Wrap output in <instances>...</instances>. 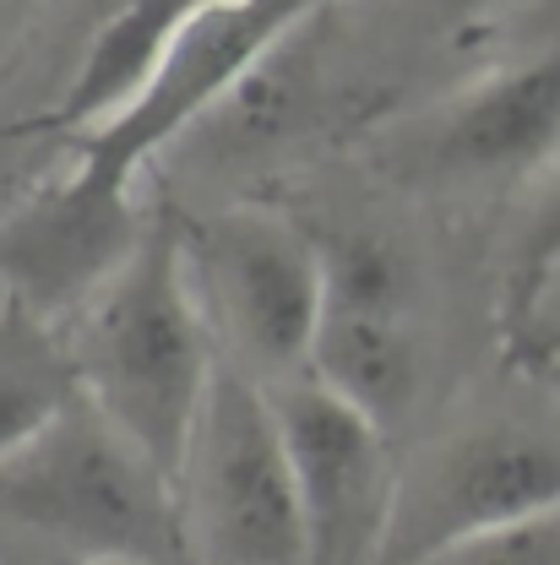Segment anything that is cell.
Returning a JSON list of instances; mask_svg holds the SVG:
<instances>
[{
	"mask_svg": "<svg viewBox=\"0 0 560 565\" xmlns=\"http://www.w3.org/2000/svg\"><path fill=\"white\" fill-rule=\"evenodd\" d=\"M137 555L191 565L175 479L76 392L33 440L0 457V565Z\"/></svg>",
	"mask_w": 560,
	"mask_h": 565,
	"instance_id": "1",
	"label": "cell"
},
{
	"mask_svg": "<svg viewBox=\"0 0 560 565\" xmlns=\"http://www.w3.org/2000/svg\"><path fill=\"white\" fill-rule=\"evenodd\" d=\"M61 327L82 392L180 479L218 375V343L180 262V223L152 217L131 262Z\"/></svg>",
	"mask_w": 560,
	"mask_h": 565,
	"instance_id": "2",
	"label": "cell"
},
{
	"mask_svg": "<svg viewBox=\"0 0 560 565\" xmlns=\"http://www.w3.org/2000/svg\"><path fill=\"white\" fill-rule=\"evenodd\" d=\"M175 494L191 565H305L299 473L273 392L223 359Z\"/></svg>",
	"mask_w": 560,
	"mask_h": 565,
	"instance_id": "3",
	"label": "cell"
},
{
	"mask_svg": "<svg viewBox=\"0 0 560 565\" xmlns=\"http://www.w3.org/2000/svg\"><path fill=\"white\" fill-rule=\"evenodd\" d=\"M180 262L223 364L262 386H283L310 370L327 305L316 239L273 212L234 207L180 223Z\"/></svg>",
	"mask_w": 560,
	"mask_h": 565,
	"instance_id": "4",
	"label": "cell"
},
{
	"mask_svg": "<svg viewBox=\"0 0 560 565\" xmlns=\"http://www.w3.org/2000/svg\"><path fill=\"white\" fill-rule=\"evenodd\" d=\"M321 6L327 0H191L141 93L104 126L71 137V158H82L98 174L137 180L158 147L208 120Z\"/></svg>",
	"mask_w": 560,
	"mask_h": 565,
	"instance_id": "5",
	"label": "cell"
},
{
	"mask_svg": "<svg viewBox=\"0 0 560 565\" xmlns=\"http://www.w3.org/2000/svg\"><path fill=\"white\" fill-rule=\"evenodd\" d=\"M539 511H560V424L511 414L463 424L398 468L387 565H424L474 533Z\"/></svg>",
	"mask_w": 560,
	"mask_h": 565,
	"instance_id": "6",
	"label": "cell"
},
{
	"mask_svg": "<svg viewBox=\"0 0 560 565\" xmlns=\"http://www.w3.org/2000/svg\"><path fill=\"white\" fill-rule=\"evenodd\" d=\"M273 392L283 419L299 505H305V565H387L398 462L387 429L327 392L316 375H294Z\"/></svg>",
	"mask_w": 560,
	"mask_h": 565,
	"instance_id": "7",
	"label": "cell"
},
{
	"mask_svg": "<svg viewBox=\"0 0 560 565\" xmlns=\"http://www.w3.org/2000/svg\"><path fill=\"white\" fill-rule=\"evenodd\" d=\"M131 185L137 180H115L71 158L55 180L22 196L0 217V294L50 321L76 316L152 228Z\"/></svg>",
	"mask_w": 560,
	"mask_h": 565,
	"instance_id": "8",
	"label": "cell"
},
{
	"mask_svg": "<svg viewBox=\"0 0 560 565\" xmlns=\"http://www.w3.org/2000/svg\"><path fill=\"white\" fill-rule=\"evenodd\" d=\"M321 273L327 305L305 375L392 429L420 397V327L409 267L387 239L344 234L321 245Z\"/></svg>",
	"mask_w": 560,
	"mask_h": 565,
	"instance_id": "9",
	"label": "cell"
},
{
	"mask_svg": "<svg viewBox=\"0 0 560 565\" xmlns=\"http://www.w3.org/2000/svg\"><path fill=\"white\" fill-rule=\"evenodd\" d=\"M560 158V39L463 87L420 137V163L446 185H517Z\"/></svg>",
	"mask_w": 560,
	"mask_h": 565,
	"instance_id": "10",
	"label": "cell"
},
{
	"mask_svg": "<svg viewBox=\"0 0 560 565\" xmlns=\"http://www.w3.org/2000/svg\"><path fill=\"white\" fill-rule=\"evenodd\" d=\"M76 392L66 327L0 294V457L33 440Z\"/></svg>",
	"mask_w": 560,
	"mask_h": 565,
	"instance_id": "11",
	"label": "cell"
},
{
	"mask_svg": "<svg viewBox=\"0 0 560 565\" xmlns=\"http://www.w3.org/2000/svg\"><path fill=\"white\" fill-rule=\"evenodd\" d=\"M424 565H560V511H539L522 522H506L490 533H474Z\"/></svg>",
	"mask_w": 560,
	"mask_h": 565,
	"instance_id": "12",
	"label": "cell"
},
{
	"mask_svg": "<svg viewBox=\"0 0 560 565\" xmlns=\"http://www.w3.org/2000/svg\"><path fill=\"white\" fill-rule=\"evenodd\" d=\"M506 332L528 364L560 375V256L522 294L506 299Z\"/></svg>",
	"mask_w": 560,
	"mask_h": 565,
	"instance_id": "13",
	"label": "cell"
},
{
	"mask_svg": "<svg viewBox=\"0 0 560 565\" xmlns=\"http://www.w3.org/2000/svg\"><path fill=\"white\" fill-rule=\"evenodd\" d=\"M560 256V158L550 163V180L539 185V202L528 207L517 239H511V273H506V299L522 294L550 262Z\"/></svg>",
	"mask_w": 560,
	"mask_h": 565,
	"instance_id": "14",
	"label": "cell"
},
{
	"mask_svg": "<svg viewBox=\"0 0 560 565\" xmlns=\"http://www.w3.org/2000/svg\"><path fill=\"white\" fill-rule=\"evenodd\" d=\"M506 6H517V0H424V11H430L435 22H446V28L490 22V17H500Z\"/></svg>",
	"mask_w": 560,
	"mask_h": 565,
	"instance_id": "15",
	"label": "cell"
},
{
	"mask_svg": "<svg viewBox=\"0 0 560 565\" xmlns=\"http://www.w3.org/2000/svg\"><path fill=\"white\" fill-rule=\"evenodd\" d=\"M82 565H152V561H137V555H104V561H82Z\"/></svg>",
	"mask_w": 560,
	"mask_h": 565,
	"instance_id": "16",
	"label": "cell"
}]
</instances>
